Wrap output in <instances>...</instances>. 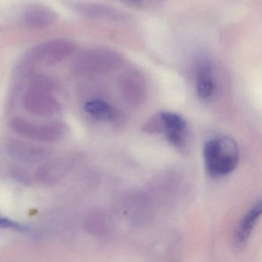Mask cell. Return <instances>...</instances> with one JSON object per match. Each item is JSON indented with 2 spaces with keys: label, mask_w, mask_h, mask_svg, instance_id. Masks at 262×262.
Wrapping results in <instances>:
<instances>
[{
  "label": "cell",
  "mask_w": 262,
  "mask_h": 262,
  "mask_svg": "<svg viewBox=\"0 0 262 262\" xmlns=\"http://www.w3.org/2000/svg\"><path fill=\"white\" fill-rule=\"evenodd\" d=\"M203 154L206 172L212 178L233 172L239 161L238 145L231 137H215L208 140L205 143Z\"/></svg>",
  "instance_id": "cell-1"
},
{
  "label": "cell",
  "mask_w": 262,
  "mask_h": 262,
  "mask_svg": "<svg viewBox=\"0 0 262 262\" xmlns=\"http://www.w3.org/2000/svg\"><path fill=\"white\" fill-rule=\"evenodd\" d=\"M75 50L73 41L55 38L32 48L26 53L25 59L29 64L52 66L70 56Z\"/></svg>",
  "instance_id": "cell-2"
},
{
  "label": "cell",
  "mask_w": 262,
  "mask_h": 262,
  "mask_svg": "<svg viewBox=\"0 0 262 262\" xmlns=\"http://www.w3.org/2000/svg\"><path fill=\"white\" fill-rule=\"evenodd\" d=\"M50 84L38 81L25 93L23 106L34 115L49 117L60 110V104L51 93Z\"/></svg>",
  "instance_id": "cell-3"
},
{
  "label": "cell",
  "mask_w": 262,
  "mask_h": 262,
  "mask_svg": "<svg viewBox=\"0 0 262 262\" xmlns=\"http://www.w3.org/2000/svg\"><path fill=\"white\" fill-rule=\"evenodd\" d=\"M66 5L85 18L119 25L132 23V17L129 14L108 5L89 1H68Z\"/></svg>",
  "instance_id": "cell-4"
},
{
  "label": "cell",
  "mask_w": 262,
  "mask_h": 262,
  "mask_svg": "<svg viewBox=\"0 0 262 262\" xmlns=\"http://www.w3.org/2000/svg\"><path fill=\"white\" fill-rule=\"evenodd\" d=\"M10 127L14 132L27 138L40 142H56L66 136L68 128L63 123L38 124L23 118H14Z\"/></svg>",
  "instance_id": "cell-5"
},
{
  "label": "cell",
  "mask_w": 262,
  "mask_h": 262,
  "mask_svg": "<svg viewBox=\"0 0 262 262\" xmlns=\"http://www.w3.org/2000/svg\"><path fill=\"white\" fill-rule=\"evenodd\" d=\"M146 130L161 131L165 134L169 141L175 146H179L184 143L187 131V124L180 115L172 112H163L157 118L147 125Z\"/></svg>",
  "instance_id": "cell-6"
},
{
  "label": "cell",
  "mask_w": 262,
  "mask_h": 262,
  "mask_svg": "<svg viewBox=\"0 0 262 262\" xmlns=\"http://www.w3.org/2000/svg\"><path fill=\"white\" fill-rule=\"evenodd\" d=\"M74 166L72 155L56 157L43 163L35 172V178L45 185H54L61 181Z\"/></svg>",
  "instance_id": "cell-7"
},
{
  "label": "cell",
  "mask_w": 262,
  "mask_h": 262,
  "mask_svg": "<svg viewBox=\"0 0 262 262\" xmlns=\"http://www.w3.org/2000/svg\"><path fill=\"white\" fill-rule=\"evenodd\" d=\"M58 14L48 6L32 4L26 6L20 15V21L30 29H46L58 21Z\"/></svg>",
  "instance_id": "cell-8"
},
{
  "label": "cell",
  "mask_w": 262,
  "mask_h": 262,
  "mask_svg": "<svg viewBox=\"0 0 262 262\" xmlns=\"http://www.w3.org/2000/svg\"><path fill=\"white\" fill-rule=\"evenodd\" d=\"M6 150L15 160L30 164L43 161L49 154L47 149L41 146L15 140H10L6 144Z\"/></svg>",
  "instance_id": "cell-9"
},
{
  "label": "cell",
  "mask_w": 262,
  "mask_h": 262,
  "mask_svg": "<svg viewBox=\"0 0 262 262\" xmlns=\"http://www.w3.org/2000/svg\"><path fill=\"white\" fill-rule=\"evenodd\" d=\"M213 66L207 60L201 61L196 70L197 93L201 99H209L215 89Z\"/></svg>",
  "instance_id": "cell-10"
},
{
  "label": "cell",
  "mask_w": 262,
  "mask_h": 262,
  "mask_svg": "<svg viewBox=\"0 0 262 262\" xmlns=\"http://www.w3.org/2000/svg\"><path fill=\"white\" fill-rule=\"evenodd\" d=\"M261 212V202L258 201L246 214L235 234V244L236 247L240 248L246 244Z\"/></svg>",
  "instance_id": "cell-11"
},
{
  "label": "cell",
  "mask_w": 262,
  "mask_h": 262,
  "mask_svg": "<svg viewBox=\"0 0 262 262\" xmlns=\"http://www.w3.org/2000/svg\"><path fill=\"white\" fill-rule=\"evenodd\" d=\"M85 110L95 119L109 121L113 118L112 107L102 100H92L85 104Z\"/></svg>",
  "instance_id": "cell-12"
},
{
  "label": "cell",
  "mask_w": 262,
  "mask_h": 262,
  "mask_svg": "<svg viewBox=\"0 0 262 262\" xmlns=\"http://www.w3.org/2000/svg\"><path fill=\"white\" fill-rule=\"evenodd\" d=\"M131 7L138 9H150L161 5L164 0H120Z\"/></svg>",
  "instance_id": "cell-13"
},
{
  "label": "cell",
  "mask_w": 262,
  "mask_h": 262,
  "mask_svg": "<svg viewBox=\"0 0 262 262\" xmlns=\"http://www.w3.org/2000/svg\"><path fill=\"white\" fill-rule=\"evenodd\" d=\"M0 227L10 229L12 230L18 231V232H26L27 231V228L25 227L24 226H22L15 222L2 216H0Z\"/></svg>",
  "instance_id": "cell-14"
},
{
  "label": "cell",
  "mask_w": 262,
  "mask_h": 262,
  "mask_svg": "<svg viewBox=\"0 0 262 262\" xmlns=\"http://www.w3.org/2000/svg\"><path fill=\"white\" fill-rule=\"evenodd\" d=\"M12 177L17 181L20 182L25 185H29L31 183L30 177L26 171L21 169H13L12 172Z\"/></svg>",
  "instance_id": "cell-15"
}]
</instances>
